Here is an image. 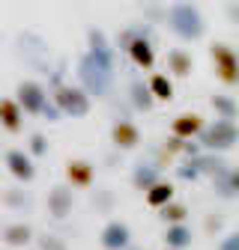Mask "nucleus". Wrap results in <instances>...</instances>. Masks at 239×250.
Wrapping results in <instances>:
<instances>
[{
	"instance_id": "obj_1",
	"label": "nucleus",
	"mask_w": 239,
	"mask_h": 250,
	"mask_svg": "<svg viewBox=\"0 0 239 250\" xmlns=\"http://www.w3.org/2000/svg\"><path fill=\"white\" fill-rule=\"evenodd\" d=\"M165 24H167L170 33L183 42H197V39L206 36V18L194 3H189V0H176V3L165 6Z\"/></svg>"
},
{
	"instance_id": "obj_2",
	"label": "nucleus",
	"mask_w": 239,
	"mask_h": 250,
	"mask_svg": "<svg viewBox=\"0 0 239 250\" xmlns=\"http://www.w3.org/2000/svg\"><path fill=\"white\" fill-rule=\"evenodd\" d=\"M78 78H81V86L87 89V96H108L111 86H114V60H102L96 54H84L78 60Z\"/></svg>"
},
{
	"instance_id": "obj_3",
	"label": "nucleus",
	"mask_w": 239,
	"mask_h": 250,
	"mask_svg": "<svg viewBox=\"0 0 239 250\" xmlns=\"http://www.w3.org/2000/svg\"><path fill=\"white\" fill-rule=\"evenodd\" d=\"M15 102H18V107H21L27 116H45V119H60V116H63V113L57 110V104L51 102L45 83H39V81H33V78L18 83Z\"/></svg>"
},
{
	"instance_id": "obj_4",
	"label": "nucleus",
	"mask_w": 239,
	"mask_h": 250,
	"mask_svg": "<svg viewBox=\"0 0 239 250\" xmlns=\"http://www.w3.org/2000/svg\"><path fill=\"white\" fill-rule=\"evenodd\" d=\"M194 140L206 152H227V149H233L239 143V125H236V119L215 116V122H206Z\"/></svg>"
},
{
	"instance_id": "obj_5",
	"label": "nucleus",
	"mask_w": 239,
	"mask_h": 250,
	"mask_svg": "<svg viewBox=\"0 0 239 250\" xmlns=\"http://www.w3.org/2000/svg\"><path fill=\"white\" fill-rule=\"evenodd\" d=\"M227 167H230V164L221 158V155L200 149V152H194V155H186L183 164H179V170H176V176L186 179V182H194V179H200V176L215 179V176H221Z\"/></svg>"
},
{
	"instance_id": "obj_6",
	"label": "nucleus",
	"mask_w": 239,
	"mask_h": 250,
	"mask_svg": "<svg viewBox=\"0 0 239 250\" xmlns=\"http://www.w3.org/2000/svg\"><path fill=\"white\" fill-rule=\"evenodd\" d=\"M209 60L224 86H239V51L227 42H213L209 45Z\"/></svg>"
},
{
	"instance_id": "obj_7",
	"label": "nucleus",
	"mask_w": 239,
	"mask_h": 250,
	"mask_svg": "<svg viewBox=\"0 0 239 250\" xmlns=\"http://www.w3.org/2000/svg\"><path fill=\"white\" fill-rule=\"evenodd\" d=\"M51 102L57 104V110L63 116H87L90 113V96L84 86H72V83H57Z\"/></svg>"
},
{
	"instance_id": "obj_8",
	"label": "nucleus",
	"mask_w": 239,
	"mask_h": 250,
	"mask_svg": "<svg viewBox=\"0 0 239 250\" xmlns=\"http://www.w3.org/2000/svg\"><path fill=\"white\" fill-rule=\"evenodd\" d=\"M3 164L9 170V176L15 182H33L36 179V164H33V155L24 152V149H3Z\"/></svg>"
},
{
	"instance_id": "obj_9",
	"label": "nucleus",
	"mask_w": 239,
	"mask_h": 250,
	"mask_svg": "<svg viewBox=\"0 0 239 250\" xmlns=\"http://www.w3.org/2000/svg\"><path fill=\"white\" fill-rule=\"evenodd\" d=\"M126 54L132 57V62L138 69H153L156 66V51H153V39H149V30L146 27H138V33L135 39L126 45Z\"/></svg>"
},
{
	"instance_id": "obj_10",
	"label": "nucleus",
	"mask_w": 239,
	"mask_h": 250,
	"mask_svg": "<svg viewBox=\"0 0 239 250\" xmlns=\"http://www.w3.org/2000/svg\"><path fill=\"white\" fill-rule=\"evenodd\" d=\"M111 143L117 152H129L141 146V128L129 119V116H117L111 125Z\"/></svg>"
},
{
	"instance_id": "obj_11",
	"label": "nucleus",
	"mask_w": 239,
	"mask_h": 250,
	"mask_svg": "<svg viewBox=\"0 0 239 250\" xmlns=\"http://www.w3.org/2000/svg\"><path fill=\"white\" fill-rule=\"evenodd\" d=\"M45 208H48V214L54 217V221H66V217L72 214V208H75L72 188L69 185H54L48 191V197H45Z\"/></svg>"
},
{
	"instance_id": "obj_12",
	"label": "nucleus",
	"mask_w": 239,
	"mask_h": 250,
	"mask_svg": "<svg viewBox=\"0 0 239 250\" xmlns=\"http://www.w3.org/2000/svg\"><path fill=\"white\" fill-rule=\"evenodd\" d=\"M96 182V164H90L87 158H69L66 161V185L72 191H87Z\"/></svg>"
},
{
	"instance_id": "obj_13",
	"label": "nucleus",
	"mask_w": 239,
	"mask_h": 250,
	"mask_svg": "<svg viewBox=\"0 0 239 250\" xmlns=\"http://www.w3.org/2000/svg\"><path fill=\"white\" fill-rule=\"evenodd\" d=\"M99 244H102V250H126L132 244L129 224H123V221H108L102 227V232H99Z\"/></svg>"
},
{
	"instance_id": "obj_14",
	"label": "nucleus",
	"mask_w": 239,
	"mask_h": 250,
	"mask_svg": "<svg viewBox=\"0 0 239 250\" xmlns=\"http://www.w3.org/2000/svg\"><path fill=\"white\" fill-rule=\"evenodd\" d=\"M162 170H165V167H159L153 158L138 161V164L132 167V188H135V191H149V188L162 179Z\"/></svg>"
},
{
	"instance_id": "obj_15",
	"label": "nucleus",
	"mask_w": 239,
	"mask_h": 250,
	"mask_svg": "<svg viewBox=\"0 0 239 250\" xmlns=\"http://www.w3.org/2000/svg\"><path fill=\"white\" fill-rule=\"evenodd\" d=\"M129 107L135 113H149L156 107V99H153V92H149V83L143 78H132L129 81Z\"/></svg>"
},
{
	"instance_id": "obj_16",
	"label": "nucleus",
	"mask_w": 239,
	"mask_h": 250,
	"mask_svg": "<svg viewBox=\"0 0 239 250\" xmlns=\"http://www.w3.org/2000/svg\"><path fill=\"white\" fill-rule=\"evenodd\" d=\"M0 128L6 134H21L24 131V110L18 107L15 99H0Z\"/></svg>"
},
{
	"instance_id": "obj_17",
	"label": "nucleus",
	"mask_w": 239,
	"mask_h": 250,
	"mask_svg": "<svg viewBox=\"0 0 239 250\" xmlns=\"http://www.w3.org/2000/svg\"><path fill=\"white\" fill-rule=\"evenodd\" d=\"M0 238H3V244H6V247H27L30 241L36 238V232H33V227H30V224L18 221V224H6V227H0Z\"/></svg>"
},
{
	"instance_id": "obj_18",
	"label": "nucleus",
	"mask_w": 239,
	"mask_h": 250,
	"mask_svg": "<svg viewBox=\"0 0 239 250\" xmlns=\"http://www.w3.org/2000/svg\"><path fill=\"white\" fill-rule=\"evenodd\" d=\"M206 125V119L200 113H179L173 122H170V134L176 137H186V140H194L200 134V128Z\"/></svg>"
},
{
	"instance_id": "obj_19",
	"label": "nucleus",
	"mask_w": 239,
	"mask_h": 250,
	"mask_svg": "<svg viewBox=\"0 0 239 250\" xmlns=\"http://www.w3.org/2000/svg\"><path fill=\"white\" fill-rule=\"evenodd\" d=\"M165 60H167V72H170L173 78H189V75L194 72V57H191V51H186V48H170Z\"/></svg>"
},
{
	"instance_id": "obj_20",
	"label": "nucleus",
	"mask_w": 239,
	"mask_h": 250,
	"mask_svg": "<svg viewBox=\"0 0 239 250\" xmlns=\"http://www.w3.org/2000/svg\"><path fill=\"white\" fill-rule=\"evenodd\" d=\"M165 247H179V250H189L191 241H194V229L186 224V221H179V224H167L165 235H162Z\"/></svg>"
},
{
	"instance_id": "obj_21",
	"label": "nucleus",
	"mask_w": 239,
	"mask_h": 250,
	"mask_svg": "<svg viewBox=\"0 0 239 250\" xmlns=\"http://www.w3.org/2000/svg\"><path fill=\"white\" fill-rule=\"evenodd\" d=\"M213 188H215V194H218L221 200L239 197V164H236V167H227L221 176H215V179H213Z\"/></svg>"
},
{
	"instance_id": "obj_22",
	"label": "nucleus",
	"mask_w": 239,
	"mask_h": 250,
	"mask_svg": "<svg viewBox=\"0 0 239 250\" xmlns=\"http://www.w3.org/2000/svg\"><path fill=\"white\" fill-rule=\"evenodd\" d=\"M146 194V206H153V208H162L165 203H170L173 200V194H176V185L173 182H167V179H159L149 191H143Z\"/></svg>"
},
{
	"instance_id": "obj_23",
	"label": "nucleus",
	"mask_w": 239,
	"mask_h": 250,
	"mask_svg": "<svg viewBox=\"0 0 239 250\" xmlns=\"http://www.w3.org/2000/svg\"><path fill=\"white\" fill-rule=\"evenodd\" d=\"M0 203H3L9 211H30L33 208V197L21 188H9V191H0Z\"/></svg>"
},
{
	"instance_id": "obj_24",
	"label": "nucleus",
	"mask_w": 239,
	"mask_h": 250,
	"mask_svg": "<svg viewBox=\"0 0 239 250\" xmlns=\"http://www.w3.org/2000/svg\"><path fill=\"white\" fill-rule=\"evenodd\" d=\"M156 211H159V221H165V224H179V221H186V217L191 214L189 206L179 203V200H170V203H165V206L156 208Z\"/></svg>"
},
{
	"instance_id": "obj_25",
	"label": "nucleus",
	"mask_w": 239,
	"mask_h": 250,
	"mask_svg": "<svg viewBox=\"0 0 239 250\" xmlns=\"http://www.w3.org/2000/svg\"><path fill=\"white\" fill-rule=\"evenodd\" d=\"M149 92H153L156 102H173V83L167 75H149Z\"/></svg>"
},
{
	"instance_id": "obj_26",
	"label": "nucleus",
	"mask_w": 239,
	"mask_h": 250,
	"mask_svg": "<svg viewBox=\"0 0 239 250\" xmlns=\"http://www.w3.org/2000/svg\"><path fill=\"white\" fill-rule=\"evenodd\" d=\"M209 107L215 110V116L221 119H239V102L230 96H213L209 99Z\"/></svg>"
},
{
	"instance_id": "obj_27",
	"label": "nucleus",
	"mask_w": 239,
	"mask_h": 250,
	"mask_svg": "<svg viewBox=\"0 0 239 250\" xmlns=\"http://www.w3.org/2000/svg\"><path fill=\"white\" fill-rule=\"evenodd\" d=\"M90 206H93L99 214H111L114 206H117V197H114L111 191H96L93 197H90Z\"/></svg>"
},
{
	"instance_id": "obj_28",
	"label": "nucleus",
	"mask_w": 239,
	"mask_h": 250,
	"mask_svg": "<svg viewBox=\"0 0 239 250\" xmlns=\"http://www.w3.org/2000/svg\"><path fill=\"white\" fill-rule=\"evenodd\" d=\"M27 146H30V155H48V137L45 134H39V131H33L30 134V140H27Z\"/></svg>"
},
{
	"instance_id": "obj_29",
	"label": "nucleus",
	"mask_w": 239,
	"mask_h": 250,
	"mask_svg": "<svg viewBox=\"0 0 239 250\" xmlns=\"http://www.w3.org/2000/svg\"><path fill=\"white\" fill-rule=\"evenodd\" d=\"M39 250H69V244L60 238V235H39Z\"/></svg>"
},
{
	"instance_id": "obj_30",
	"label": "nucleus",
	"mask_w": 239,
	"mask_h": 250,
	"mask_svg": "<svg viewBox=\"0 0 239 250\" xmlns=\"http://www.w3.org/2000/svg\"><path fill=\"white\" fill-rule=\"evenodd\" d=\"M221 229H224V217L221 214H206L203 217V232L206 235H218Z\"/></svg>"
},
{
	"instance_id": "obj_31",
	"label": "nucleus",
	"mask_w": 239,
	"mask_h": 250,
	"mask_svg": "<svg viewBox=\"0 0 239 250\" xmlns=\"http://www.w3.org/2000/svg\"><path fill=\"white\" fill-rule=\"evenodd\" d=\"M224 15L233 27H239V0H227L224 3Z\"/></svg>"
},
{
	"instance_id": "obj_32",
	"label": "nucleus",
	"mask_w": 239,
	"mask_h": 250,
	"mask_svg": "<svg viewBox=\"0 0 239 250\" xmlns=\"http://www.w3.org/2000/svg\"><path fill=\"white\" fill-rule=\"evenodd\" d=\"M218 250H239V229H236V232H230V235L218 244Z\"/></svg>"
},
{
	"instance_id": "obj_33",
	"label": "nucleus",
	"mask_w": 239,
	"mask_h": 250,
	"mask_svg": "<svg viewBox=\"0 0 239 250\" xmlns=\"http://www.w3.org/2000/svg\"><path fill=\"white\" fill-rule=\"evenodd\" d=\"M0 161H3V143H0Z\"/></svg>"
},
{
	"instance_id": "obj_34",
	"label": "nucleus",
	"mask_w": 239,
	"mask_h": 250,
	"mask_svg": "<svg viewBox=\"0 0 239 250\" xmlns=\"http://www.w3.org/2000/svg\"><path fill=\"white\" fill-rule=\"evenodd\" d=\"M126 250H141V247H132V244H129V247H126Z\"/></svg>"
},
{
	"instance_id": "obj_35",
	"label": "nucleus",
	"mask_w": 239,
	"mask_h": 250,
	"mask_svg": "<svg viewBox=\"0 0 239 250\" xmlns=\"http://www.w3.org/2000/svg\"><path fill=\"white\" fill-rule=\"evenodd\" d=\"M165 250H179V247H165Z\"/></svg>"
},
{
	"instance_id": "obj_36",
	"label": "nucleus",
	"mask_w": 239,
	"mask_h": 250,
	"mask_svg": "<svg viewBox=\"0 0 239 250\" xmlns=\"http://www.w3.org/2000/svg\"><path fill=\"white\" fill-rule=\"evenodd\" d=\"M0 227H3V224H0Z\"/></svg>"
}]
</instances>
